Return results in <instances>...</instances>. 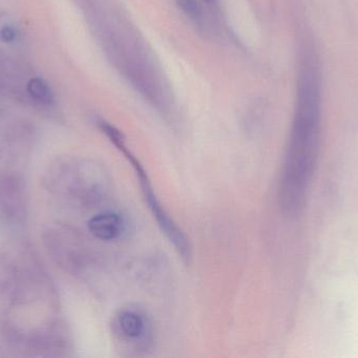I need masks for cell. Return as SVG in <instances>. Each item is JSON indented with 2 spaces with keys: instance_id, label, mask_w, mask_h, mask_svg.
I'll return each instance as SVG.
<instances>
[{
  "instance_id": "1",
  "label": "cell",
  "mask_w": 358,
  "mask_h": 358,
  "mask_svg": "<svg viewBox=\"0 0 358 358\" xmlns=\"http://www.w3.org/2000/svg\"><path fill=\"white\" fill-rule=\"evenodd\" d=\"M321 139V98L315 62L301 74L298 107L279 181V205L286 216L300 214L315 174Z\"/></svg>"
},
{
  "instance_id": "8",
  "label": "cell",
  "mask_w": 358,
  "mask_h": 358,
  "mask_svg": "<svg viewBox=\"0 0 358 358\" xmlns=\"http://www.w3.org/2000/svg\"><path fill=\"white\" fill-rule=\"evenodd\" d=\"M204 2H206V4H215V2H216V0H203Z\"/></svg>"
},
{
  "instance_id": "3",
  "label": "cell",
  "mask_w": 358,
  "mask_h": 358,
  "mask_svg": "<svg viewBox=\"0 0 358 358\" xmlns=\"http://www.w3.org/2000/svg\"><path fill=\"white\" fill-rule=\"evenodd\" d=\"M113 340L125 355L140 357L153 346L155 327L146 309L138 305L122 307L113 315L110 323Z\"/></svg>"
},
{
  "instance_id": "6",
  "label": "cell",
  "mask_w": 358,
  "mask_h": 358,
  "mask_svg": "<svg viewBox=\"0 0 358 358\" xmlns=\"http://www.w3.org/2000/svg\"><path fill=\"white\" fill-rule=\"evenodd\" d=\"M179 10L194 22L200 25L204 21V11L198 0H176Z\"/></svg>"
},
{
  "instance_id": "5",
  "label": "cell",
  "mask_w": 358,
  "mask_h": 358,
  "mask_svg": "<svg viewBox=\"0 0 358 358\" xmlns=\"http://www.w3.org/2000/svg\"><path fill=\"white\" fill-rule=\"evenodd\" d=\"M27 92L31 98L42 104L50 105L54 102V94L48 84L41 78H33L27 83Z\"/></svg>"
},
{
  "instance_id": "2",
  "label": "cell",
  "mask_w": 358,
  "mask_h": 358,
  "mask_svg": "<svg viewBox=\"0 0 358 358\" xmlns=\"http://www.w3.org/2000/svg\"><path fill=\"white\" fill-rule=\"evenodd\" d=\"M96 124H98L99 130L117 147L120 153L125 156L127 161L131 164V167L134 168V172H136V178L138 179V184H140L141 189H142L141 191H142L143 198H144L153 218L157 221L159 229L167 237L168 241L172 244L181 260L185 261V263H189L192 259V247L189 239L185 235V231L180 228V226H178V223L170 216L165 206L162 204L161 200L159 199L157 193L153 189L148 172H146L138 158L136 157L130 147L128 146L127 141H126L123 132L113 124L103 119L99 120Z\"/></svg>"
},
{
  "instance_id": "4",
  "label": "cell",
  "mask_w": 358,
  "mask_h": 358,
  "mask_svg": "<svg viewBox=\"0 0 358 358\" xmlns=\"http://www.w3.org/2000/svg\"><path fill=\"white\" fill-rule=\"evenodd\" d=\"M125 218L113 210L99 212L88 221V230L101 241H117L126 233Z\"/></svg>"
},
{
  "instance_id": "7",
  "label": "cell",
  "mask_w": 358,
  "mask_h": 358,
  "mask_svg": "<svg viewBox=\"0 0 358 358\" xmlns=\"http://www.w3.org/2000/svg\"><path fill=\"white\" fill-rule=\"evenodd\" d=\"M16 39V32L10 27H3L0 29V40L4 43H10Z\"/></svg>"
}]
</instances>
